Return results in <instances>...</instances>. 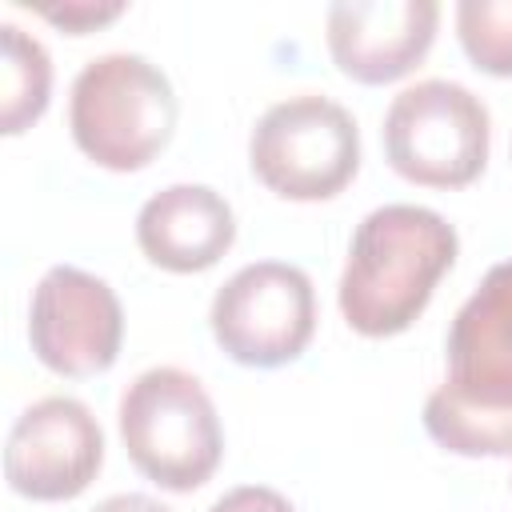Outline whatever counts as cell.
<instances>
[{
    "label": "cell",
    "mask_w": 512,
    "mask_h": 512,
    "mask_svg": "<svg viewBox=\"0 0 512 512\" xmlns=\"http://www.w3.org/2000/svg\"><path fill=\"white\" fill-rule=\"evenodd\" d=\"M456 228L420 204L372 208L348 244L340 276V312L360 336L404 332L432 300V288L456 260Z\"/></svg>",
    "instance_id": "1"
},
{
    "label": "cell",
    "mask_w": 512,
    "mask_h": 512,
    "mask_svg": "<svg viewBox=\"0 0 512 512\" xmlns=\"http://www.w3.org/2000/svg\"><path fill=\"white\" fill-rule=\"evenodd\" d=\"M176 116L168 76L140 52H104L72 80L68 128L76 148L100 168H144L172 140Z\"/></svg>",
    "instance_id": "2"
},
{
    "label": "cell",
    "mask_w": 512,
    "mask_h": 512,
    "mask_svg": "<svg viewBox=\"0 0 512 512\" xmlns=\"http://www.w3.org/2000/svg\"><path fill=\"white\" fill-rule=\"evenodd\" d=\"M120 440L128 460L168 492L200 488L224 452V432L204 384L172 364L140 372L120 396Z\"/></svg>",
    "instance_id": "3"
},
{
    "label": "cell",
    "mask_w": 512,
    "mask_h": 512,
    "mask_svg": "<svg viewBox=\"0 0 512 512\" xmlns=\"http://www.w3.org/2000/svg\"><path fill=\"white\" fill-rule=\"evenodd\" d=\"M248 164L284 200H328L360 168L356 120L320 92L276 100L248 136Z\"/></svg>",
    "instance_id": "4"
},
{
    "label": "cell",
    "mask_w": 512,
    "mask_h": 512,
    "mask_svg": "<svg viewBox=\"0 0 512 512\" xmlns=\"http://www.w3.org/2000/svg\"><path fill=\"white\" fill-rule=\"evenodd\" d=\"M388 164L424 188H464L488 160V108L456 80H420L384 112Z\"/></svg>",
    "instance_id": "5"
},
{
    "label": "cell",
    "mask_w": 512,
    "mask_h": 512,
    "mask_svg": "<svg viewBox=\"0 0 512 512\" xmlns=\"http://www.w3.org/2000/svg\"><path fill=\"white\" fill-rule=\"evenodd\" d=\"M216 344L248 368L292 364L316 328V292L304 268L256 260L232 272L208 312Z\"/></svg>",
    "instance_id": "6"
},
{
    "label": "cell",
    "mask_w": 512,
    "mask_h": 512,
    "mask_svg": "<svg viewBox=\"0 0 512 512\" xmlns=\"http://www.w3.org/2000/svg\"><path fill=\"white\" fill-rule=\"evenodd\" d=\"M32 352L60 376H96L112 368L124 340V312L108 280L52 264L32 288L28 308Z\"/></svg>",
    "instance_id": "7"
},
{
    "label": "cell",
    "mask_w": 512,
    "mask_h": 512,
    "mask_svg": "<svg viewBox=\"0 0 512 512\" xmlns=\"http://www.w3.org/2000/svg\"><path fill=\"white\" fill-rule=\"evenodd\" d=\"M104 464V432L76 396L28 404L4 444V476L28 500H72Z\"/></svg>",
    "instance_id": "8"
},
{
    "label": "cell",
    "mask_w": 512,
    "mask_h": 512,
    "mask_svg": "<svg viewBox=\"0 0 512 512\" xmlns=\"http://www.w3.org/2000/svg\"><path fill=\"white\" fill-rule=\"evenodd\" d=\"M436 20V0H336L328 8V52L344 76L392 84L424 60Z\"/></svg>",
    "instance_id": "9"
},
{
    "label": "cell",
    "mask_w": 512,
    "mask_h": 512,
    "mask_svg": "<svg viewBox=\"0 0 512 512\" xmlns=\"http://www.w3.org/2000/svg\"><path fill=\"white\" fill-rule=\"evenodd\" d=\"M236 240L232 204L208 184H168L136 216L140 252L168 272H204Z\"/></svg>",
    "instance_id": "10"
},
{
    "label": "cell",
    "mask_w": 512,
    "mask_h": 512,
    "mask_svg": "<svg viewBox=\"0 0 512 512\" xmlns=\"http://www.w3.org/2000/svg\"><path fill=\"white\" fill-rule=\"evenodd\" d=\"M424 428L456 456H512V380L448 376L424 400Z\"/></svg>",
    "instance_id": "11"
},
{
    "label": "cell",
    "mask_w": 512,
    "mask_h": 512,
    "mask_svg": "<svg viewBox=\"0 0 512 512\" xmlns=\"http://www.w3.org/2000/svg\"><path fill=\"white\" fill-rule=\"evenodd\" d=\"M448 376L512 380V260L492 264L448 328Z\"/></svg>",
    "instance_id": "12"
},
{
    "label": "cell",
    "mask_w": 512,
    "mask_h": 512,
    "mask_svg": "<svg viewBox=\"0 0 512 512\" xmlns=\"http://www.w3.org/2000/svg\"><path fill=\"white\" fill-rule=\"evenodd\" d=\"M0 48H4V88H0V124L8 136L24 132L40 112L48 108L52 92V60L36 36H28L16 24H0Z\"/></svg>",
    "instance_id": "13"
},
{
    "label": "cell",
    "mask_w": 512,
    "mask_h": 512,
    "mask_svg": "<svg viewBox=\"0 0 512 512\" xmlns=\"http://www.w3.org/2000/svg\"><path fill=\"white\" fill-rule=\"evenodd\" d=\"M456 32L476 68L512 76V0H460Z\"/></svg>",
    "instance_id": "14"
},
{
    "label": "cell",
    "mask_w": 512,
    "mask_h": 512,
    "mask_svg": "<svg viewBox=\"0 0 512 512\" xmlns=\"http://www.w3.org/2000/svg\"><path fill=\"white\" fill-rule=\"evenodd\" d=\"M124 12L120 0H64V4H40V16L68 28V32H88V28H100L108 20H116Z\"/></svg>",
    "instance_id": "15"
},
{
    "label": "cell",
    "mask_w": 512,
    "mask_h": 512,
    "mask_svg": "<svg viewBox=\"0 0 512 512\" xmlns=\"http://www.w3.org/2000/svg\"><path fill=\"white\" fill-rule=\"evenodd\" d=\"M208 512H296L288 504V496H280L276 488L264 484H240L232 492H224Z\"/></svg>",
    "instance_id": "16"
},
{
    "label": "cell",
    "mask_w": 512,
    "mask_h": 512,
    "mask_svg": "<svg viewBox=\"0 0 512 512\" xmlns=\"http://www.w3.org/2000/svg\"><path fill=\"white\" fill-rule=\"evenodd\" d=\"M92 512H172V508L152 500V496H144V492H120V496L100 500Z\"/></svg>",
    "instance_id": "17"
}]
</instances>
